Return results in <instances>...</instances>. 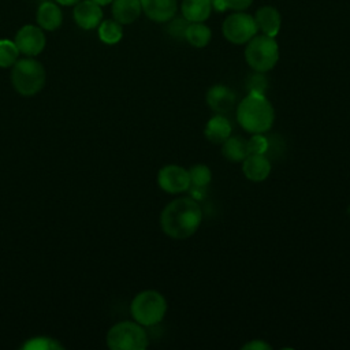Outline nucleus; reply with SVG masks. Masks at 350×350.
Wrapping results in <instances>:
<instances>
[{"label":"nucleus","mask_w":350,"mask_h":350,"mask_svg":"<svg viewBox=\"0 0 350 350\" xmlns=\"http://www.w3.org/2000/svg\"><path fill=\"white\" fill-rule=\"evenodd\" d=\"M202 223V209L193 197L170 201L160 213V227L172 239H186L196 234Z\"/></svg>","instance_id":"f257e3e1"},{"label":"nucleus","mask_w":350,"mask_h":350,"mask_svg":"<svg viewBox=\"0 0 350 350\" xmlns=\"http://www.w3.org/2000/svg\"><path fill=\"white\" fill-rule=\"evenodd\" d=\"M237 120L249 134L267 133L273 124L275 111L265 94L247 92L237 107Z\"/></svg>","instance_id":"f03ea898"},{"label":"nucleus","mask_w":350,"mask_h":350,"mask_svg":"<svg viewBox=\"0 0 350 350\" xmlns=\"http://www.w3.org/2000/svg\"><path fill=\"white\" fill-rule=\"evenodd\" d=\"M45 79L46 72L44 66L33 57L18 59L12 66L11 83L21 96L30 97L41 92L45 85Z\"/></svg>","instance_id":"7ed1b4c3"},{"label":"nucleus","mask_w":350,"mask_h":350,"mask_svg":"<svg viewBox=\"0 0 350 350\" xmlns=\"http://www.w3.org/2000/svg\"><path fill=\"white\" fill-rule=\"evenodd\" d=\"M130 313L138 324L153 327L163 321L167 313V301L164 295L156 290H144L133 298Z\"/></svg>","instance_id":"20e7f679"},{"label":"nucleus","mask_w":350,"mask_h":350,"mask_svg":"<svg viewBox=\"0 0 350 350\" xmlns=\"http://www.w3.org/2000/svg\"><path fill=\"white\" fill-rule=\"evenodd\" d=\"M107 346L111 350H144L149 345L144 325L137 321H119L107 332Z\"/></svg>","instance_id":"39448f33"},{"label":"nucleus","mask_w":350,"mask_h":350,"mask_svg":"<svg viewBox=\"0 0 350 350\" xmlns=\"http://www.w3.org/2000/svg\"><path fill=\"white\" fill-rule=\"evenodd\" d=\"M245 60L257 72L272 70L279 60V45L275 37L256 34L250 38L245 49Z\"/></svg>","instance_id":"423d86ee"},{"label":"nucleus","mask_w":350,"mask_h":350,"mask_svg":"<svg viewBox=\"0 0 350 350\" xmlns=\"http://www.w3.org/2000/svg\"><path fill=\"white\" fill-rule=\"evenodd\" d=\"M257 30L258 29L254 16L245 12H235L228 15L221 25V33L224 38L237 45L246 44L257 34Z\"/></svg>","instance_id":"0eeeda50"},{"label":"nucleus","mask_w":350,"mask_h":350,"mask_svg":"<svg viewBox=\"0 0 350 350\" xmlns=\"http://www.w3.org/2000/svg\"><path fill=\"white\" fill-rule=\"evenodd\" d=\"M159 187L170 194H179L187 191L190 187L189 171L178 164H167L157 172Z\"/></svg>","instance_id":"6e6552de"},{"label":"nucleus","mask_w":350,"mask_h":350,"mask_svg":"<svg viewBox=\"0 0 350 350\" xmlns=\"http://www.w3.org/2000/svg\"><path fill=\"white\" fill-rule=\"evenodd\" d=\"M14 42L16 44L21 53L33 57L44 51L46 38L41 27L34 25H25L15 34Z\"/></svg>","instance_id":"1a4fd4ad"},{"label":"nucleus","mask_w":350,"mask_h":350,"mask_svg":"<svg viewBox=\"0 0 350 350\" xmlns=\"http://www.w3.org/2000/svg\"><path fill=\"white\" fill-rule=\"evenodd\" d=\"M74 21L83 30H92L98 27L103 21L101 5L92 0H81L74 7Z\"/></svg>","instance_id":"9d476101"},{"label":"nucleus","mask_w":350,"mask_h":350,"mask_svg":"<svg viewBox=\"0 0 350 350\" xmlns=\"http://www.w3.org/2000/svg\"><path fill=\"white\" fill-rule=\"evenodd\" d=\"M205 100L213 112L224 115L235 105V93L228 86L217 83L208 89Z\"/></svg>","instance_id":"9b49d317"},{"label":"nucleus","mask_w":350,"mask_h":350,"mask_svg":"<svg viewBox=\"0 0 350 350\" xmlns=\"http://www.w3.org/2000/svg\"><path fill=\"white\" fill-rule=\"evenodd\" d=\"M141 7L145 15L154 22L171 21L178 10L176 0H141Z\"/></svg>","instance_id":"f8f14e48"},{"label":"nucleus","mask_w":350,"mask_h":350,"mask_svg":"<svg viewBox=\"0 0 350 350\" xmlns=\"http://www.w3.org/2000/svg\"><path fill=\"white\" fill-rule=\"evenodd\" d=\"M271 170V161L265 154H247L242 161V172L252 182L265 180Z\"/></svg>","instance_id":"ddd939ff"},{"label":"nucleus","mask_w":350,"mask_h":350,"mask_svg":"<svg viewBox=\"0 0 350 350\" xmlns=\"http://www.w3.org/2000/svg\"><path fill=\"white\" fill-rule=\"evenodd\" d=\"M254 21L257 25V29L262 31V34L269 37H276L280 25H282V16L280 12L272 7V5H262L256 11Z\"/></svg>","instance_id":"4468645a"},{"label":"nucleus","mask_w":350,"mask_h":350,"mask_svg":"<svg viewBox=\"0 0 350 350\" xmlns=\"http://www.w3.org/2000/svg\"><path fill=\"white\" fill-rule=\"evenodd\" d=\"M231 131L232 127L230 120L224 115L216 113L206 122L204 135L211 144L221 145L231 135Z\"/></svg>","instance_id":"2eb2a0df"},{"label":"nucleus","mask_w":350,"mask_h":350,"mask_svg":"<svg viewBox=\"0 0 350 350\" xmlns=\"http://www.w3.org/2000/svg\"><path fill=\"white\" fill-rule=\"evenodd\" d=\"M63 14L60 7L53 1H42L37 10V23L42 30H56L62 26Z\"/></svg>","instance_id":"dca6fc26"},{"label":"nucleus","mask_w":350,"mask_h":350,"mask_svg":"<svg viewBox=\"0 0 350 350\" xmlns=\"http://www.w3.org/2000/svg\"><path fill=\"white\" fill-rule=\"evenodd\" d=\"M189 176H190V193L191 197L196 198H202L204 191L206 189V186L211 183L212 180V171L208 165L197 163L194 165H191L189 170Z\"/></svg>","instance_id":"f3484780"},{"label":"nucleus","mask_w":350,"mask_h":350,"mask_svg":"<svg viewBox=\"0 0 350 350\" xmlns=\"http://www.w3.org/2000/svg\"><path fill=\"white\" fill-rule=\"evenodd\" d=\"M141 0H113L112 15L120 25L133 23L141 15Z\"/></svg>","instance_id":"a211bd4d"},{"label":"nucleus","mask_w":350,"mask_h":350,"mask_svg":"<svg viewBox=\"0 0 350 350\" xmlns=\"http://www.w3.org/2000/svg\"><path fill=\"white\" fill-rule=\"evenodd\" d=\"M180 10L189 22H204L212 12V0H182Z\"/></svg>","instance_id":"6ab92c4d"},{"label":"nucleus","mask_w":350,"mask_h":350,"mask_svg":"<svg viewBox=\"0 0 350 350\" xmlns=\"http://www.w3.org/2000/svg\"><path fill=\"white\" fill-rule=\"evenodd\" d=\"M221 154L234 163H242L243 159L249 154L246 139L239 135H230L221 144Z\"/></svg>","instance_id":"aec40b11"},{"label":"nucleus","mask_w":350,"mask_h":350,"mask_svg":"<svg viewBox=\"0 0 350 350\" xmlns=\"http://www.w3.org/2000/svg\"><path fill=\"white\" fill-rule=\"evenodd\" d=\"M212 38V31L211 29L204 25L202 22H190L187 29H186V34H185V40L196 46V48H204L209 44Z\"/></svg>","instance_id":"412c9836"},{"label":"nucleus","mask_w":350,"mask_h":350,"mask_svg":"<svg viewBox=\"0 0 350 350\" xmlns=\"http://www.w3.org/2000/svg\"><path fill=\"white\" fill-rule=\"evenodd\" d=\"M123 37V27L115 19L101 21L98 25V38L108 45H113L119 42Z\"/></svg>","instance_id":"4be33fe9"},{"label":"nucleus","mask_w":350,"mask_h":350,"mask_svg":"<svg viewBox=\"0 0 350 350\" xmlns=\"http://www.w3.org/2000/svg\"><path fill=\"white\" fill-rule=\"evenodd\" d=\"M19 49L16 44L11 40H0V67L1 68H8L12 67L18 57H19Z\"/></svg>","instance_id":"5701e85b"},{"label":"nucleus","mask_w":350,"mask_h":350,"mask_svg":"<svg viewBox=\"0 0 350 350\" xmlns=\"http://www.w3.org/2000/svg\"><path fill=\"white\" fill-rule=\"evenodd\" d=\"M22 349L25 350H62L63 345L53 338L49 336H34L27 339Z\"/></svg>","instance_id":"b1692460"},{"label":"nucleus","mask_w":350,"mask_h":350,"mask_svg":"<svg viewBox=\"0 0 350 350\" xmlns=\"http://www.w3.org/2000/svg\"><path fill=\"white\" fill-rule=\"evenodd\" d=\"M249 154H265L269 149V141L264 135V133L252 134L249 139H246Z\"/></svg>","instance_id":"393cba45"},{"label":"nucleus","mask_w":350,"mask_h":350,"mask_svg":"<svg viewBox=\"0 0 350 350\" xmlns=\"http://www.w3.org/2000/svg\"><path fill=\"white\" fill-rule=\"evenodd\" d=\"M246 88H247V92H254V93H262L264 94L267 88H268V81L264 77V72L254 71V74H252L247 78Z\"/></svg>","instance_id":"a878e982"},{"label":"nucleus","mask_w":350,"mask_h":350,"mask_svg":"<svg viewBox=\"0 0 350 350\" xmlns=\"http://www.w3.org/2000/svg\"><path fill=\"white\" fill-rule=\"evenodd\" d=\"M189 21L186 18H176V19H171V23L168 25V33L176 38V40H185V34H186V29L189 26Z\"/></svg>","instance_id":"bb28decb"},{"label":"nucleus","mask_w":350,"mask_h":350,"mask_svg":"<svg viewBox=\"0 0 350 350\" xmlns=\"http://www.w3.org/2000/svg\"><path fill=\"white\" fill-rule=\"evenodd\" d=\"M241 349L242 350H272V346L262 339H252L250 342L245 343Z\"/></svg>","instance_id":"cd10ccee"},{"label":"nucleus","mask_w":350,"mask_h":350,"mask_svg":"<svg viewBox=\"0 0 350 350\" xmlns=\"http://www.w3.org/2000/svg\"><path fill=\"white\" fill-rule=\"evenodd\" d=\"M221 1L224 3L226 8L235 10V11L246 10L253 3V0H221Z\"/></svg>","instance_id":"c85d7f7f"},{"label":"nucleus","mask_w":350,"mask_h":350,"mask_svg":"<svg viewBox=\"0 0 350 350\" xmlns=\"http://www.w3.org/2000/svg\"><path fill=\"white\" fill-rule=\"evenodd\" d=\"M55 1L62 4V5H74V4H77L81 0H55Z\"/></svg>","instance_id":"c756f323"},{"label":"nucleus","mask_w":350,"mask_h":350,"mask_svg":"<svg viewBox=\"0 0 350 350\" xmlns=\"http://www.w3.org/2000/svg\"><path fill=\"white\" fill-rule=\"evenodd\" d=\"M92 1H94V3H97L98 5H107V4H109V3H112L113 0H92Z\"/></svg>","instance_id":"7c9ffc66"}]
</instances>
